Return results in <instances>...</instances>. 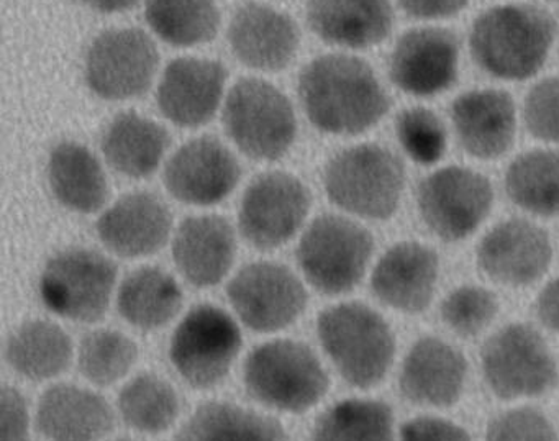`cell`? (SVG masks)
<instances>
[{"instance_id": "cell-43", "label": "cell", "mask_w": 559, "mask_h": 441, "mask_svg": "<svg viewBox=\"0 0 559 441\" xmlns=\"http://www.w3.org/2000/svg\"><path fill=\"white\" fill-rule=\"evenodd\" d=\"M397 4L407 17L417 21H444L461 14L469 0H397Z\"/></svg>"}, {"instance_id": "cell-4", "label": "cell", "mask_w": 559, "mask_h": 441, "mask_svg": "<svg viewBox=\"0 0 559 441\" xmlns=\"http://www.w3.org/2000/svg\"><path fill=\"white\" fill-rule=\"evenodd\" d=\"M323 188L342 211L366 221H388L401 204L405 168L385 146L362 143L330 159Z\"/></svg>"}, {"instance_id": "cell-45", "label": "cell", "mask_w": 559, "mask_h": 441, "mask_svg": "<svg viewBox=\"0 0 559 441\" xmlns=\"http://www.w3.org/2000/svg\"><path fill=\"white\" fill-rule=\"evenodd\" d=\"M81 2L100 14H120L139 4V0H81Z\"/></svg>"}, {"instance_id": "cell-10", "label": "cell", "mask_w": 559, "mask_h": 441, "mask_svg": "<svg viewBox=\"0 0 559 441\" xmlns=\"http://www.w3.org/2000/svg\"><path fill=\"white\" fill-rule=\"evenodd\" d=\"M490 391L503 401L538 397L558 382L551 349L532 326L512 323L493 333L480 353Z\"/></svg>"}, {"instance_id": "cell-3", "label": "cell", "mask_w": 559, "mask_h": 441, "mask_svg": "<svg viewBox=\"0 0 559 441\" xmlns=\"http://www.w3.org/2000/svg\"><path fill=\"white\" fill-rule=\"evenodd\" d=\"M317 335L336 371L353 388H374L394 361L391 326L365 303L343 302L323 310Z\"/></svg>"}, {"instance_id": "cell-2", "label": "cell", "mask_w": 559, "mask_h": 441, "mask_svg": "<svg viewBox=\"0 0 559 441\" xmlns=\"http://www.w3.org/2000/svg\"><path fill=\"white\" fill-rule=\"evenodd\" d=\"M556 31L552 15L538 5H496L474 19L471 57L479 70L496 80L526 81L545 67Z\"/></svg>"}, {"instance_id": "cell-1", "label": "cell", "mask_w": 559, "mask_h": 441, "mask_svg": "<svg viewBox=\"0 0 559 441\" xmlns=\"http://www.w3.org/2000/svg\"><path fill=\"white\" fill-rule=\"evenodd\" d=\"M299 96L309 122L329 135H361L391 107L371 64L346 53L310 61L300 73Z\"/></svg>"}, {"instance_id": "cell-30", "label": "cell", "mask_w": 559, "mask_h": 441, "mask_svg": "<svg viewBox=\"0 0 559 441\" xmlns=\"http://www.w3.org/2000/svg\"><path fill=\"white\" fill-rule=\"evenodd\" d=\"M178 281L156 266H143L122 281L117 296L120 315L135 329L152 332L168 325L182 307Z\"/></svg>"}, {"instance_id": "cell-22", "label": "cell", "mask_w": 559, "mask_h": 441, "mask_svg": "<svg viewBox=\"0 0 559 441\" xmlns=\"http://www.w3.org/2000/svg\"><path fill=\"white\" fill-rule=\"evenodd\" d=\"M440 260L427 245L401 241L389 248L371 276L379 302L405 313L428 309L437 289Z\"/></svg>"}, {"instance_id": "cell-27", "label": "cell", "mask_w": 559, "mask_h": 441, "mask_svg": "<svg viewBox=\"0 0 559 441\" xmlns=\"http://www.w3.org/2000/svg\"><path fill=\"white\" fill-rule=\"evenodd\" d=\"M171 145L168 130L136 112L114 117L103 135L107 163L127 178L155 175Z\"/></svg>"}, {"instance_id": "cell-6", "label": "cell", "mask_w": 559, "mask_h": 441, "mask_svg": "<svg viewBox=\"0 0 559 441\" xmlns=\"http://www.w3.org/2000/svg\"><path fill=\"white\" fill-rule=\"evenodd\" d=\"M224 126L231 142L254 162H277L297 136L293 104L267 81L245 78L227 94Z\"/></svg>"}, {"instance_id": "cell-9", "label": "cell", "mask_w": 559, "mask_h": 441, "mask_svg": "<svg viewBox=\"0 0 559 441\" xmlns=\"http://www.w3.org/2000/svg\"><path fill=\"white\" fill-rule=\"evenodd\" d=\"M117 284V266L97 251L70 248L55 254L40 279L48 310L73 322H99Z\"/></svg>"}, {"instance_id": "cell-18", "label": "cell", "mask_w": 559, "mask_h": 441, "mask_svg": "<svg viewBox=\"0 0 559 441\" xmlns=\"http://www.w3.org/2000/svg\"><path fill=\"white\" fill-rule=\"evenodd\" d=\"M477 264L496 283L522 287L542 279L552 260L548 234L523 218L500 222L477 245Z\"/></svg>"}, {"instance_id": "cell-8", "label": "cell", "mask_w": 559, "mask_h": 441, "mask_svg": "<svg viewBox=\"0 0 559 441\" xmlns=\"http://www.w3.org/2000/svg\"><path fill=\"white\" fill-rule=\"evenodd\" d=\"M243 346L240 326L230 313L211 303L192 307L176 326L169 359L194 389L221 384Z\"/></svg>"}, {"instance_id": "cell-42", "label": "cell", "mask_w": 559, "mask_h": 441, "mask_svg": "<svg viewBox=\"0 0 559 441\" xmlns=\"http://www.w3.org/2000/svg\"><path fill=\"white\" fill-rule=\"evenodd\" d=\"M401 441H473L469 433L453 421L438 417H417L402 425Z\"/></svg>"}, {"instance_id": "cell-44", "label": "cell", "mask_w": 559, "mask_h": 441, "mask_svg": "<svg viewBox=\"0 0 559 441\" xmlns=\"http://www.w3.org/2000/svg\"><path fill=\"white\" fill-rule=\"evenodd\" d=\"M536 313L546 329L559 333V277L549 281L538 294Z\"/></svg>"}, {"instance_id": "cell-40", "label": "cell", "mask_w": 559, "mask_h": 441, "mask_svg": "<svg viewBox=\"0 0 559 441\" xmlns=\"http://www.w3.org/2000/svg\"><path fill=\"white\" fill-rule=\"evenodd\" d=\"M484 441H558L545 414L532 407L512 408L490 421Z\"/></svg>"}, {"instance_id": "cell-23", "label": "cell", "mask_w": 559, "mask_h": 441, "mask_svg": "<svg viewBox=\"0 0 559 441\" xmlns=\"http://www.w3.org/2000/svg\"><path fill=\"white\" fill-rule=\"evenodd\" d=\"M466 378V359L454 346L437 336H424L402 362L399 388L414 404L450 407L460 401Z\"/></svg>"}, {"instance_id": "cell-32", "label": "cell", "mask_w": 559, "mask_h": 441, "mask_svg": "<svg viewBox=\"0 0 559 441\" xmlns=\"http://www.w3.org/2000/svg\"><path fill=\"white\" fill-rule=\"evenodd\" d=\"M510 201L536 217L559 215V152L530 150L516 156L506 172Z\"/></svg>"}, {"instance_id": "cell-35", "label": "cell", "mask_w": 559, "mask_h": 441, "mask_svg": "<svg viewBox=\"0 0 559 441\" xmlns=\"http://www.w3.org/2000/svg\"><path fill=\"white\" fill-rule=\"evenodd\" d=\"M312 441H394V414L376 398H346L320 415Z\"/></svg>"}, {"instance_id": "cell-16", "label": "cell", "mask_w": 559, "mask_h": 441, "mask_svg": "<svg viewBox=\"0 0 559 441\" xmlns=\"http://www.w3.org/2000/svg\"><path fill=\"white\" fill-rule=\"evenodd\" d=\"M241 175L237 156L217 136L204 135L176 150L166 163L163 182L176 201L209 207L225 201Z\"/></svg>"}, {"instance_id": "cell-15", "label": "cell", "mask_w": 559, "mask_h": 441, "mask_svg": "<svg viewBox=\"0 0 559 441\" xmlns=\"http://www.w3.org/2000/svg\"><path fill=\"white\" fill-rule=\"evenodd\" d=\"M460 74V41L453 32L435 25L415 27L395 41L389 76L402 93L433 97L454 86Z\"/></svg>"}, {"instance_id": "cell-29", "label": "cell", "mask_w": 559, "mask_h": 441, "mask_svg": "<svg viewBox=\"0 0 559 441\" xmlns=\"http://www.w3.org/2000/svg\"><path fill=\"white\" fill-rule=\"evenodd\" d=\"M175 441H289L276 418L228 401H211L179 428Z\"/></svg>"}, {"instance_id": "cell-28", "label": "cell", "mask_w": 559, "mask_h": 441, "mask_svg": "<svg viewBox=\"0 0 559 441\" xmlns=\"http://www.w3.org/2000/svg\"><path fill=\"white\" fill-rule=\"evenodd\" d=\"M48 182L55 199L78 214H96L109 201L103 165L86 146L64 142L48 158Z\"/></svg>"}, {"instance_id": "cell-5", "label": "cell", "mask_w": 559, "mask_h": 441, "mask_svg": "<svg viewBox=\"0 0 559 441\" xmlns=\"http://www.w3.org/2000/svg\"><path fill=\"white\" fill-rule=\"evenodd\" d=\"M248 394L274 410L304 414L325 397L329 376L316 353L296 339L257 346L243 366Z\"/></svg>"}, {"instance_id": "cell-34", "label": "cell", "mask_w": 559, "mask_h": 441, "mask_svg": "<svg viewBox=\"0 0 559 441\" xmlns=\"http://www.w3.org/2000/svg\"><path fill=\"white\" fill-rule=\"evenodd\" d=\"M123 424L145 434L165 433L181 414V398L176 389L153 372L130 379L119 395Z\"/></svg>"}, {"instance_id": "cell-36", "label": "cell", "mask_w": 559, "mask_h": 441, "mask_svg": "<svg viewBox=\"0 0 559 441\" xmlns=\"http://www.w3.org/2000/svg\"><path fill=\"white\" fill-rule=\"evenodd\" d=\"M139 359V346L117 330H93L81 339L78 369L83 378L99 388L126 378Z\"/></svg>"}, {"instance_id": "cell-11", "label": "cell", "mask_w": 559, "mask_h": 441, "mask_svg": "<svg viewBox=\"0 0 559 441\" xmlns=\"http://www.w3.org/2000/svg\"><path fill=\"white\" fill-rule=\"evenodd\" d=\"M417 205L431 234L444 241H461L489 217L493 189L489 179L474 169L447 166L421 179Z\"/></svg>"}, {"instance_id": "cell-19", "label": "cell", "mask_w": 559, "mask_h": 441, "mask_svg": "<svg viewBox=\"0 0 559 441\" xmlns=\"http://www.w3.org/2000/svg\"><path fill=\"white\" fill-rule=\"evenodd\" d=\"M231 53L257 71L286 70L299 50V28L293 17L257 0L245 2L228 25Z\"/></svg>"}, {"instance_id": "cell-38", "label": "cell", "mask_w": 559, "mask_h": 441, "mask_svg": "<svg viewBox=\"0 0 559 441\" xmlns=\"http://www.w3.org/2000/svg\"><path fill=\"white\" fill-rule=\"evenodd\" d=\"M497 312V297L479 286L457 287L441 303V319L460 336L479 335L493 322Z\"/></svg>"}, {"instance_id": "cell-31", "label": "cell", "mask_w": 559, "mask_h": 441, "mask_svg": "<svg viewBox=\"0 0 559 441\" xmlns=\"http://www.w3.org/2000/svg\"><path fill=\"white\" fill-rule=\"evenodd\" d=\"M74 348L70 335L57 323L31 320L5 343L9 366L28 381L58 378L70 368Z\"/></svg>"}, {"instance_id": "cell-25", "label": "cell", "mask_w": 559, "mask_h": 441, "mask_svg": "<svg viewBox=\"0 0 559 441\" xmlns=\"http://www.w3.org/2000/svg\"><path fill=\"white\" fill-rule=\"evenodd\" d=\"M307 24L329 45L378 47L394 27L391 0H307Z\"/></svg>"}, {"instance_id": "cell-14", "label": "cell", "mask_w": 559, "mask_h": 441, "mask_svg": "<svg viewBox=\"0 0 559 441\" xmlns=\"http://www.w3.org/2000/svg\"><path fill=\"white\" fill-rule=\"evenodd\" d=\"M238 319L258 333H274L293 325L309 296L299 277L280 263L258 261L241 267L227 286Z\"/></svg>"}, {"instance_id": "cell-12", "label": "cell", "mask_w": 559, "mask_h": 441, "mask_svg": "<svg viewBox=\"0 0 559 441\" xmlns=\"http://www.w3.org/2000/svg\"><path fill=\"white\" fill-rule=\"evenodd\" d=\"M158 64L159 53L148 34L140 28H110L91 44L84 80L99 99H135L152 87Z\"/></svg>"}, {"instance_id": "cell-21", "label": "cell", "mask_w": 559, "mask_h": 441, "mask_svg": "<svg viewBox=\"0 0 559 441\" xmlns=\"http://www.w3.org/2000/svg\"><path fill=\"white\" fill-rule=\"evenodd\" d=\"M173 217L152 192L122 195L96 224L100 243L120 258L152 257L168 243Z\"/></svg>"}, {"instance_id": "cell-20", "label": "cell", "mask_w": 559, "mask_h": 441, "mask_svg": "<svg viewBox=\"0 0 559 441\" xmlns=\"http://www.w3.org/2000/svg\"><path fill=\"white\" fill-rule=\"evenodd\" d=\"M450 114L457 143L471 158H502L515 142V100L506 91H467L454 99Z\"/></svg>"}, {"instance_id": "cell-39", "label": "cell", "mask_w": 559, "mask_h": 441, "mask_svg": "<svg viewBox=\"0 0 559 441\" xmlns=\"http://www.w3.org/2000/svg\"><path fill=\"white\" fill-rule=\"evenodd\" d=\"M523 120L533 139L559 143V78H545L530 87L523 100Z\"/></svg>"}, {"instance_id": "cell-47", "label": "cell", "mask_w": 559, "mask_h": 441, "mask_svg": "<svg viewBox=\"0 0 559 441\" xmlns=\"http://www.w3.org/2000/svg\"><path fill=\"white\" fill-rule=\"evenodd\" d=\"M552 2H556V4H559V0H552Z\"/></svg>"}, {"instance_id": "cell-24", "label": "cell", "mask_w": 559, "mask_h": 441, "mask_svg": "<svg viewBox=\"0 0 559 441\" xmlns=\"http://www.w3.org/2000/svg\"><path fill=\"white\" fill-rule=\"evenodd\" d=\"M237 240L230 222L221 215H198L179 224L173 237V260L191 286H217L230 273Z\"/></svg>"}, {"instance_id": "cell-41", "label": "cell", "mask_w": 559, "mask_h": 441, "mask_svg": "<svg viewBox=\"0 0 559 441\" xmlns=\"http://www.w3.org/2000/svg\"><path fill=\"white\" fill-rule=\"evenodd\" d=\"M2 441H31V415L27 402L17 389H2Z\"/></svg>"}, {"instance_id": "cell-33", "label": "cell", "mask_w": 559, "mask_h": 441, "mask_svg": "<svg viewBox=\"0 0 559 441\" xmlns=\"http://www.w3.org/2000/svg\"><path fill=\"white\" fill-rule=\"evenodd\" d=\"M145 17L156 37L178 48L209 44L221 31L215 0H145Z\"/></svg>"}, {"instance_id": "cell-7", "label": "cell", "mask_w": 559, "mask_h": 441, "mask_svg": "<svg viewBox=\"0 0 559 441\" xmlns=\"http://www.w3.org/2000/svg\"><path fill=\"white\" fill-rule=\"evenodd\" d=\"M372 253L374 238L362 225L325 214L304 231L296 258L310 286L326 296H340L361 283Z\"/></svg>"}, {"instance_id": "cell-13", "label": "cell", "mask_w": 559, "mask_h": 441, "mask_svg": "<svg viewBox=\"0 0 559 441\" xmlns=\"http://www.w3.org/2000/svg\"><path fill=\"white\" fill-rule=\"evenodd\" d=\"M310 205L309 188L297 176L264 172L251 181L241 199V237L257 250H277L299 234L309 217Z\"/></svg>"}, {"instance_id": "cell-17", "label": "cell", "mask_w": 559, "mask_h": 441, "mask_svg": "<svg viewBox=\"0 0 559 441\" xmlns=\"http://www.w3.org/2000/svg\"><path fill=\"white\" fill-rule=\"evenodd\" d=\"M228 71L221 61L176 58L165 68L156 103L165 119L182 129H198L214 119L224 99Z\"/></svg>"}, {"instance_id": "cell-26", "label": "cell", "mask_w": 559, "mask_h": 441, "mask_svg": "<svg viewBox=\"0 0 559 441\" xmlns=\"http://www.w3.org/2000/svg\"><path fill=\"white\" fill-rule=\"evenodd\" d=\"M38 431L50 441H100L116 415L103 395L74 384H55L38 401Z\"/></svg>"}, {"instance_id": "cell-46", "label": "cell", "mask_w": 559, "mask_h": 441, "mask_svg": "<svg viewBox=\"0 0 559 441\" xmlns=\"http://www.w3.org/2000/svg\"><path fill=\"white\" fill-rule=\"evenodd\" d=\"M117 441H132V440H129V438H120V440H117Z\"/></svg>"}, {"instance_id": "cell-37", "label": "cell", "mask_w": 559, "mask_h": 441, "mask_svg": "<svg viewBox=\"0 0 559 441\" xmlns=\"http://www.w3.org/2000/svg\"><path fill=\"white\" fill-rule=\"evenodd\" d=\"M395 135L402 150L418 165H437L448 146L443 120L427 107L402 110L395 119Z\"/></svg>"}]
</instances>
